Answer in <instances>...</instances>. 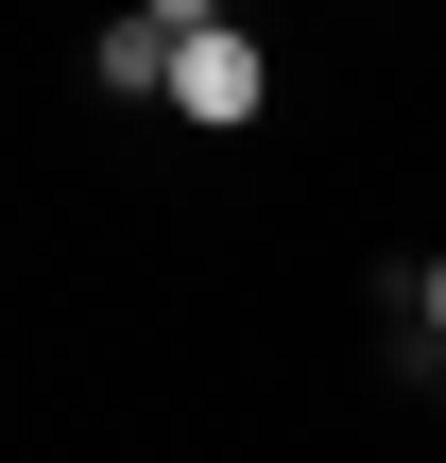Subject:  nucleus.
<instances>
[{"label": "nucleus", "instance_id": "obj_1", "mask_svg": "<svg viewBox=\"0 0 446 463\" xmlns=\"http://www.w3.org/2000/svg\"><path fill=\"white\" fill-rule=\"evenodd\" d=\"M189 17H206V0H138V17H103L86 69H103L120 103H155V86H189Z\"/></svg>", "mask_w": 446, "mask_h": 463}, {"label": "nucleus", "instance_id": "obj_2", "mask_svg": "<svg viewBox=\"0 0 446 463\" xmlns=\"http://www.w3.org/2000/svg\"><path fill=\"white\" fill-rule=\"evenodd\" d=\"M172 103L241 137V120H258V34H241V17H189V86H172Z\"/></svg>", "mask_w": 446, "mask_h": 463}, {"label": "nucleus", "instance_id": "obj_3", "mask_svg": "<svg viewBox=\"0 0 446 463\" xmlns=\"http://www.w3.org/2000/svg\"><path fill=\"white\" fill-rule=\"evenodd\" d=\"M413 326H430V344H446V258H430V275H413Z\"/></svg>", "mask_w": 446, "mask_h": 463}, {"label": "nucleus", "instance_id": "obj_4", "mask_svg": "<svg viewBox=\"0 0 446 463\" xmlns=\"http://www.w3.org/2000/svg\"><path fill=\"white\" fill-rule=\"evenodd\" d=\"M430 395H446V378H430Z\"/></svg>", "mask_w": 446, "mask_h": 463}]
</instances>
